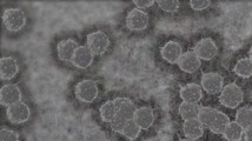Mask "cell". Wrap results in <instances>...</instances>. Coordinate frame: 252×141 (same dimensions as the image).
Masks as SVG:
<instances>
[{
    "label": "cell",
    "instance_id": "obj_1",
    "mask_svg": "<svg viewBox=\"0 0 252 141\" xmlns=\"http://www.w3.org/2000/svg\"><path fill=\"white\" fill-rule=\"evenodd\" d=\"M243 100H244L243 89L235 83L224 86L220 93V104L227 109H236L243 103Z\"/></svg>",
    "mask_w": 252,
    "mask_h": 141
},
{
    "label": "cell",
    "instance_id": "obj_2",
    "mask_svg": "<svg viewBox=\"0 0 252 141\" xmlns=\"http://www.w3.org/2000/svg\"><path fill=\"white\" fill-rule=\"evenodd\" d=\"M2 22L7 31L19 32L26 26L28 18L25 12L20 8H6L2 14Z\"/></svg>",
    "mask_w": 252,
    "mask_h": 141
},
{
    "label": "cell",
    "instance_id": "obj_3",
    "mask_svg": "<svg viewBox=\"0 0 252 141\" xmlns=\"http://www.w3.org/2000/svg\"><path fill=\"white\" fill-rule=\"evenodd\" d=\"M74 93H76V97L79 101H82L84 104H91L98 98V85L94 80H82L76 85Z\"/></svg>",
    "mask_w": 252,
    "mask_h": 141
},
{
    "label": "cell",
    "instance_id": "obj_4",
    "mask_svg": "<svg viewBox=\"0 0 252 141\" xmlns=\"http://www.w3.org/2000/svg\"><path fill=\"white\" fill-rule=\"evenodd\" d=\"M86 46L95 56H103L110 47V39L103 31H95L90 33L86 39Z\"/></svg>",
    "mask_w": 252,
    "mask_h": 141
},
{
    "label": "cell",
    "instance_id": "obj_5",
    "mask_svg": "<svg viewBox=\"0 0 252 141\" xmlns=\"http://www.w3.org/2000/svg\"><path fill=\"white\" fill-rule=\"evenodd\" d=\"M6 115H7V119L10 120L12 124L20 125L29 121V119L31 118V110H30L28 104L20 101V103L11 105L10 107H7Z\"/></svg>",
    "mask_w": 252,
    "mask_h": 141
},
{
    "label": "cell",
    "instance_id": "obj_6",
    "mask_svg": "<svg viewBox=\"0 0 252 141\" xmlns=\"http://www.w3.org/2000/svg\"><path fill=\"white\" fill-rule=\"evenodd\" d=\"M149 26V14L145 11L133 8L126 16V28L130 31H144Z\"/></svg>",
    "mask_w": 252,
    "mask_h": 141
},
{
    "label": "cell",
    "instance_id": "obj_7",
    "mask_svg": "<svg viewBox=\"0 0 252 141\" xmlns=\"http://www.w3.org/2000/svg\"><path fill=\"white\" fill-rule=\"evenodd\" d=\"M200 86L208 94H220L224 88V78L216 72L204 73L200 80Z\"/></svg>",
    "mask_w": 252,
    "mask_h": 141
},
{
    "label": "cell",
    "instance_id": "obj_8",
    "mask_svg": "<svg viewBox=\"0 0 252 141\" xmlns=\"http://www.w3.org/2000/svg\"><path fill=\"white\" fill-rule=\"evenodd\" d=\"M193 52L200 60H212L217 56L218 46L212 38H203L194 46Z\"/></svg>",
    "mask_w": 252,
    "mask_h": 141
},
{
    "label": "cell",
    "instance_id": "obj_9",
    "mask_svg": "<svg viewBox=\"0 0 252 141\" xmlns=\"http://www.w3.org/2000/svg\"><path fill=\"white\" fill-rule=\"evenodd\" d=\"M23 94L20 88L16 84H7L1 87L0 91V103L2 106L10 107L11 105H14L22 101Z\"/></svg>",
    "mask_w": 252,
    "mask_h": 141
},
{
    "label": "cell",
    "instance_id": "obj_10",
    "mask_svg": "<svg viewBox=\"0 0 252 141\" xmlns=\"http://www.w3.org/2000/svg\"><path fill=\"white\" fill-rule=\"evenodd\" d=\"M177 65L185 73H194L202 66V60L198 58L193 51H189L187 53H183V56L178 60Z\"/></svg>",
    "mask_w": 252,
    "mask_h": 141
},
{
    "label": "cell",
    "instance_id": "obj_11",
    "mask_svg": "<svg viewBox=\"0 0 252 141\" xmlns=\"http://www.w3.org/2000/svg\"><path fill=\"white\" fill-rule=\"evenodd\" d=\"M94 53L88 46H79L72 58V64L80 70H86L94 62Z\"/></svg>",
    "mask_w": 252,
    "mask_h": 141
},
{
    "label": "cell",
    "instance_id": "obj_12",
    "mask_svg": "<svg viewBox=\"0 0 252 141\" xmlns=\"http://www.w3.org/2000/svg\"><path fill=\"white\" fill-rule=\"evenodd\" d=\"M179 94H181L183 103L198 104L203 98V88L197 84H188L181 87Z\"/></svg>",
    "mask_w": 252,
    "mask_h": 141
},
{
    "label": "cell",
    "instance_id": "obj_13",
    "mask_svg": "<svg viewBox=\"0 0 252 141\" xmlns=\"http://www.w3.org/2000/svg\"><path fill=\"white\" fill-rule=\"evenodd\" d=\"M19 72V64L13 56H2L0 59V78L1 80H11Z\"/></svg>",
    "mask_w": 252,
    "mask_h": 141
},
{
    "label": "cell",
    "instance_id": "obj_14",
    "mask_svg": "<svg viewBox=\"0 0 252 141\" xmlns=\"http://www.w3.org/2000/svg\"><path fill=\"white\" fill-rule=\"evenodd\" d=\"M78 47H79V45L73 39L62 40L57 46V55H58L59 60L64 62H71Z\"/></svg>",
    "mask_w": 252,
    "mask_h": 141
},
{
    "label": "cell",
    "instance_id": "obj_15",
    "mask_svg": "<svg viewBox=\"0 0 252 141\" xmlns=\"http://www.w3.org/2000/svg\"><path fill=\"white\" fill-rule=\"evenodd\" d=\"M160 55L164 60H166L170 64H177L178 60L183 56V49L181 44L177 43L175 40L167 41L166 44L161 47Z\"/></svg>",
    "mask_w": 252,
    "mask_h": 141
},
{
    "label": "cell",
    "instance_id": "obj_16",
    "mask_svg": "<svg viewBox=\"0 0 252 141\" xmlns=\"http://www.w3.org/2000/svg\"><path fill=\"white\" fill-rule=\"evenodd\" d=\"M133 120L142 130H149L155 122L154 110L149 106L139 107V109H137Z\"/></svg>",
    "mask_w": 252,
    "mask_h": 141
},
{
    "label": "cell",
    "instance_id": "obj_17",
    "mask_svg": "<svg viewBox=\"0 0 252 141\" xmlns=\"http://www.w3.org/2000/svg\"><path fill=\"white\" fill-rule=\"evenodd\" d=\"M204 130H205V127L198 119L185 120L184 125H183V132H184L185 137L189 138V139L198 140L199 138L203 137Z\"/></svg>",
    "mask_w": 252,
    "mask_h": 141
},
{
    "label": "cell",
    "instance_id": "obj_18",
    "mask_svg": "<svg viewBox=\"0 0 252 141\" xmlns=\"http://www.w3.org/2000/svg\"><path fill=\"white\" fill-rule=\"evenodd\" d=\"M118 114L124 116L126 120H132L134 118V114L137 112L136 105L128 98H116L115 100Z\"/></svg>",
    "mask_w": 252,
    "mask_h": 141
},
{
    "label": "cell",
    "instance_id": "obj_19",
    "mask_svg": "<svg viewBox=\"0 0 252 141\" xmlns=\"http://www.w3.org/2000/svg\"><path fill=\"white\" fill-rule=\"evenodd\" d=\"M230 118L226 114L220 112V111H216L214 118H212L211 122L209 125V130L215 134H223L226 126L229 125Z\"/></svg>",
    "mask_w": 252,
    "mask_h": 141
},
{
    "label": "cell",
    "instance_id": "obj_20",
    "mask_svg": "<svg viewBox=\"0 0 252 141\" xmlns=\"http://www.w3.org/2000/svg\"><path fill=\"white\" fill-rule=\"evenodd\" d=\"M223 136L227 141H242L244 137V128L237 121H230L225 128Z\"/></svg>",
    "mask_w": 252,
    "mask_h": 141
},
{
    "label": "cell",
    "instance_id": "obj_21",
    "mask_svg": "<svg viewBox=\"0 0 252 141\" xmlns=\"http://www.w3.org/2000/svg\"><path fill=\"white\" fill-rule=\"evenodd\" d=\"M200 106L198 104H190V103H183L179 105L178 113L183 119L185 120H191V119H197L198 113H199Z\"/></svg>",
    "mask_w": 252,
    "mask_h": 141
},
{
    "label": "cell",
    "instance_id": "obj_22",
    "mask_svg": "<svg viewBox=\"0 0 252 141\" xmlns=\"http://www.w3.org/2000/svg\"><path fill=\"white\" fill-rule=\"evenodd\" d=\"M233 72L239 78L248 79V78L252 77V61L249 58H243L238 60L235 67H233Z\"/></svg>",
    "mask_w": 252,
    "mask_h": 141
},
{
    "label": "cell",
    "instance_id": "obj_23",
    "mask_svg": "<svg viewBox=\"0 0 252 141\" xmlns=\"http://www.w3.org/2000/svg\"><path fill=\"white\" fill-rule=\"evenodd\" d=\"M99 114H100V118L103 121L109 122L110 124V122L113 120V118H115L117 114H118V111H117L115 101L109 100L101 105V107L99 109Z\"/></svg>",
    "mask_w": 252,
    "mask_h": 141
},
{
    "label": "cell",
    "instance_id": "obj_24",
    "mask_svg": "<svg viewBox=\"0 0 252 141\" xmlns=\"http://www.w3.org/2000/svg\"><path fill=\"white\" fill-rule=\"evenodd\" d=\"M236 121L243 128L252 126V109H250V107H242V109H239L236 113Z\"/></svg>",
    "mask_w": 252,
    "mask_h": 141
},
{
    "label": "cell",
    "instance_id": "obj_25",
    "mask_svg": "<svg viewBox=\"0 0 252 141\" xmlns=\"http://www.w3.org/2000/svg\"><path fill=\"white\" fill-rule=\"evenodd\" d=\"M140 132H142V128H140L139 126L137 125V122L132 119V120H128L122 134L126 138V139H128L130 141H133V140H136L138 137H139Z\"/></svg>",
    "mask_w": 252,
    "mask_h": 141
},
{
    "label": "cell",
    "instance_id": "obj_26",
    "mask_svg": "<svg viewBox=\"0 0 252 141\" xmlns=\"http://www.w3.org/2000/svg\"><path fill=\"white\" fill-rule=\"evenodd\" d=\"M216 111H217V110L212 109V107H209V106L200 107L197 119L199 120L200 122H202V125L204 126V127L209 128V125H210V122H211L212 118H214Z\"/></svg>",
    "mask_w": 252,
    "mask_h": 141
},
{
    "label": "cell",
    "instance_id": "obj_27",
    "mask_svg": "<svg viewBox=\"0 0 252 141\" xmlns=\"http://www.w3.org/2000/svg\"><path fill=\"white\" fill-rule=\"evenodd\" d=\"M128 120H126L124 116H122L121 114H117V115L113 118L112 121L110 122L111 130H112L115 133H123L124 131L126 124H127Z\"/></svg>",
    "mask_w": 252,
    "mask_h": 141
},
{
    "label": "cell",
    "instance_id": "obj_28",
    "mask_svg": "<svg viewBox=\"0 0 252 141\" xmlns=\"http://www.w3.org/2000/svg\"><path fill=\"white\" fill-rule=\"evenodd\" d=\"M0 140L1 141H19V134L10 128L2 127L0 131Z\"/></svg>",
    "mask_w": 252,
    "mask_h": 141
},
{
    "label": "cell",
    "instance_id": "obj_29",
    "mask_svg": "<svg viewBox=\"0 0 252 141\" xmlns=\"http://www.w3.org/2000/svg\"><path fill=\"white\" fill-rule=\"evenodd\" d=\"M160 10L164 12H169V13H173V12H177L179 8V2L178 1H170V0H163V1L157 2Z\"/></svg>",
    "mask_w": 252,
    "mask_h": 141
},
{
    "label": "cell",
    "instance_id": "obj_30",
    "mask_svg": "<svg viewBox=\"0 0 252 141\" xmlns=\"http://www.w3.org/2000/svg\"><path fill=\"white\" fill-rule=\"evenodd\" d=\"M210 5H211V1H209V0H194V1L190 2L191 8L194 11L206 10L210 7Z\"/></svg>",
    "mask_w": 252,
    "mask_h": 141
},
{
    "label": "cell",
    "instance_id": "obj_31",
    "mask_svg": "<svg viewBox=\"0 0 252 141\" xmlns=\"http://www.w3.org/2000/svg\"><path fill=\"white\" fill-rule=\"evenodd\" d=\"M134 5H136V8L138 10H145V8H149L151 7L152 5H155V1L154 0H148V1H134L133 2Z\"/></svg>",
    "mask_w": 252,
    "mask_h": 141
},
{
    "label": "cell",
    "instance_id": "obj_32",
    "mask_svg": "<svg viewBox=\"0 0 252 141\" xmlns=\"http://www.w3.org/2000/svg\"><path fill=\"white\" fill-rule=\"evenodd\" d=\"M244 140L245 141H252V126L244 128Z\"/></svg>",
    "mask_w": 252,
    "mask_h": 141
},
{
    "label": "cell",
    "instance_id": "obj_33",
    "mask_svg": "<svg viewBox=\"0 0 252 141\" xmlns=\"http://www.w3.org/2000/svg\"><path fill=\"white\" fill-rule=\"evenodd\" d=\"M249 59L252 61V47L250 49V51H249Z\"/></svg>",
    "mask_w": 252,
    "mask_h": 141
},
{
    "label": "cell",
    "instance_id": "obj_34",
    "mask_svg": "<svg viewBox=\"0 0 252 141\" xmlns=\"http://www.w3.org/2000/svg\"><path fill=\"white\" fill-rule=\"evenodd\" d=\"M179 141H197V140H193V139H189V138H185V139H181Z\"/></svg>",
    "mask_w": 252,
    "mask_h": 141
},
{
    "label": "cell",
    "instance_id": "obj_35",
    "mask_svg": "<svg viewBox=\"0 0 252 141\" xmlns=\"http://www.w3.org/2000/svg\"><path fill=\"white\" fill-rule=\"evenodd\" d=\"M251 99H252V92H251Z\"/></svg>",
    "mask_w": 252,
    "mask_h": 141
}]
</instances>
